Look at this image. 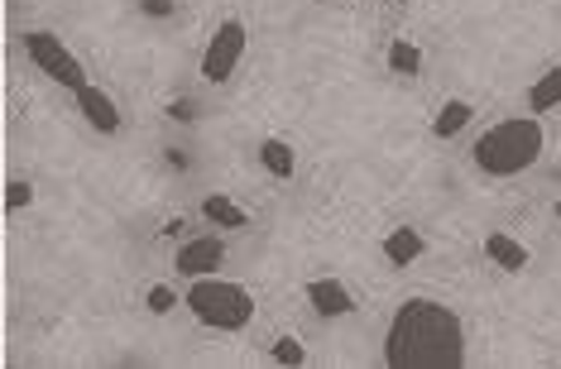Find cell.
Wrapping results in <instances>:
<instances>
[{
  "label": "cell",
  "mask_w": 561,
  "mask_h": 369,
  "mask_svg": "<svg viewBox=\"0 0 561 369\" xmlns=\"http://www.w3.org/2000/svg\"><path fill=\"white\" fill-rule=\"evenodd\" d=\"M78 111L87 116V125H92V130H101V135H116V130H121V111H116V101L101 92V87H92V82H87L82 92H78Z\"/></svg>",
  "instance_id": "ba28073f"
},
{
  "label": "cell",
  "mask_w": 561,
  "mask_h": 369,
  "mask_svg": "<svg viewBox=\"0 0 561 369\" xmlns=\"http://www.w3.org/2000/svg\"><path fill=\"white\" fill-rule=\"evenodd\" d=\"M240 58H245V24H240V20H226L221 30L211 34L207 54H202V78H207L211 87L231 82V72L240 68Z\"/></svg>",
  "instance_id": "5b68a950"
},
{
  "label": "cell",
  "mask_w": 561,
  "mask_h": 369,
  "mask_svg": "<svg viewBox=\"0 0 561 369\" xmlns=\"http://www.w3.org/2000/svg\"><path fill=\"white\" fill-rule=\"evenodd\" d=\"M552 106H561V62L552 72H542V78L533 82V92H528V111H533V116H542V111H552Z\"/></svg>",
  "instance_id": "7c38bea8"
},
{
  "label": "cell",
  "mask_w": 561,
  "mask_h": 369,
  "mask_svg": "<svg viewBox=\"0 0 561 369\" xmlns=\"http://www.w3.org/2000/svg\"><path fill=\"white\" fill-rule=\"evenodd\" d=\"M423 250H427V240H423V231H413V226H399V231L385 235V260L399 264V269H408L413 260H423Z\"/></svg>",
  "instance_id": "30bf717a"
},
{
  "label": "cell",
  "mask_w": 561,
  "mask_h": 369,
  "mask_svg": "<svg viewBox=\"0 0 561 369\" xmlns=\"http://www.w3.org/2000/svg\"><path fill=\"white\" fill-rule=\"evenodd\" d=\"M260 163L274 177H293V173H298V154H293L284 139H264V145H260Z\"/></svg>",
  "instance_id": "4fadbf2b"
},
{
  "label": "cell",
  "mask_w": 561,
  "mask_h": 369,
  "mask_svg": "<svg viewBox=\"0 0 561 369\" xmlns=\"http://www.w3.org/2000/svg\"><path fill=\"white\" fill-rule=\"evenodd\" d=\"M470 116H476V111H470V101H446V106H442V116L432 120V135H437V139L461 135L466 125H470Z\"/></svg>",
  "instance_id": "5bb4252c"
},
{
  "label": "cell",
  "mask_w": 561,
  "mask_h": 369,
  "mask_svg": "<svg viewBox=\"0 0 561 369\" xmlns=\"http://www.w3.org/2000/svg\"><path fill=\"white\" fill-rule=\"evenodd\" d=\"M484 254H490V264H494V269H504V274H523V269H528V250H523L514 235H504V231H490V240H484Z\"/></svg>",
  "instance_id": "9c48e42d"
},
{
  "label": "cell",
  "mask_w": 561,
  "mask_h": 369,
  "mask_svg": "<svg viewBox=\"0 0 561 369\" xmlns=\"http://www.w3.org/2000/svg\"><path fill=\"white\" fill-rule=\"evenodd\" d=\"M308 302L317 316H351L355 312V298L341 278H312L308 284Z\"/></svg>",
  "instance_id": "52a82bcc"
},
{
  "label": "cell",
  "mask_w": 561,
  "mask_h": 369,
  "mask_svg": "<svg viewBox=\"0 0 561 369\" xmlns=\"http://www.w3.org/2000/svg\"><path fill=\"white\" fill-rule=\"evenodd\" d=\"M389 68L399 72V78H417V72H423V48H417L413 39H393L389 44Z\"/></svg>",
  "instance_id": "9a60e30c"
},
{
  "label": "cell",
  "mask_w": 561,
  "mask_h": 369,
  "mask_svg": "<svg viewBox=\"0 0 561 369\" xmlns=\"http://www.w3.org/2000/svg\"><path fill=\"white\" fill-rule=\"evenodd\" d=\"M187 308L211 331H240V326H250V316H254V298L240 284H226V278L207 274L187 288Z\"/></svg>",
  "instance_id": "3957f363"
},
{
  "label": "cell",
  "mask_w": 561,
  "mask_h": 369,
  "mask_svg": "<svg viewBox=\"0 0 561 369\" xmlns=\"http://www.w3.org/2000/svg\"><path fill=\"white\" fill-rule=\"evenodd\" d=\"M163 154H169V169H187V154H183V149H163Z\"/></svg>",
  "instance_id": "44dd1931"
},
{
  "label": "cell",
  "mask_w": 561,
  "mask_h": 369,
  "mask_svg": "<svg viewBox=\"0 0 561 369\" xmlns=\"http://www.w3.org/2000/svg\"><path fill=\"white\" fill-rule=\"evenodd\" d=\"M178 308V292L169 284H159V288H149V312L163 316V312H173Z\"/></svg>",
  "instance_id": "e0dca14e"
},
{
  "label": "cell",
  "mask_w": 561,
  "mask_h": 369,
  "mask_svg": "<svg viewBox=\"0 0 561 369\" xmlns=\"http://www.w3.org/2000/svg\"><path fill=\"white\" fill-rule=\"evenodd\" d=\"M202 216H207L211 226H226V231H240V226L250 221L245 207H236V201L226 197V193H211L207 201H202Z\"/></svg>",
  "instance_id": "8fae6325"
},
{
  "label": "cell",
  "mask_w": 561,
  "mask_h": 369,
  "mask_svg": "<svg viewBox=\"0 0 561 369\" xmlns=\"http://www.w3.org/2000/svg\"><path fill=\"white\" fill-rule=\"evenodd\" d=\"M139 10H145V15H154V20H169L173 15V0H139Z\"/></svg>",
  "instance_id": "d6986e66"
},
{
  "label": "cell",
  "mask_w": 561,
  "mask_h": 369,
  "mask_svg": "<svg viewBox=\"0 0 561 369\" xmlns=\"http://www.w3.org/2000/svg\"><path fill=\"white\" fill-rule=\"evenodd\" d=\"M169 116H173V120H193V101H173Z\"/></svg>",
  "instance_id": "ffe728a7"
},
{
  "label": "cell",
  "mask_w": 561,
  "mask_h": 369,
  "mask_svg": "<svg viewBox=\"0 0 561 369\" xmlns=\"http://www.w3.org/2000/svg\"><path fill=\"white\" fill-rule=\"evenodd\" d=\"M274 360L278 365H302V360H308V350H302L298 336H284V341H274Z\"/></svg>",
  "instance_id": "2e32d148"
},
{
  "label": "cell",
  "mask_w": 561,
  "mask_h": 369,
  "mask_svg": "<svg viewBox=\"0 0 561 369\" xmlns=\"http://www.w3.org/2000/svg\"><path fill=\"white\" fill-rule=\"evenodd\" d=\"M30 201H34V187H30V183H20V177H15V183H5V207H10V211L30 207Z\"/></svg>",
  "instance_id": "ac0fdd59"
},
{
  "label": "cell",
  "mask_w": 561,
  "mask_h": 369,
  "mask_svg": "<svg viewBox=\"0 0 561 369\" xmlns=\"http://www.w3.org/2000/svg\"><path fill=\"white\" fill-rule=\"evenodd\" d=\"M226 260V245L221 235H197V240H183V250H178V269H183L187 278H207L221 269Z\"/></svg>",
  "instance_id": "8992f818"
},
{
  "label": "cell",
  "mask_w": 561,
  "mask_h": 369,
  "mask_svg": "<svg viewBox=\"0 0 561 369\" xmlns=\"http://www.w3.org/2000/svg\"><path fill=\"white\" fill-rule=\"evenodd\" d=\"M538 154H542V125L533 116L500 120L494 130H484L476 139V163H480V173H490V177H514L523 169H533Z\"/></svg>",
  "instance_id": "7a4b0ae2"
},
{
  "label": "cell",
  "mask_w": 561,
  "mask_h": 369,
  "mask_svg": "<svg viewBox=\"0 0 561 369\" xmlns=\"http://www.w3.org/2000/svg\"><path fill=\"white\" fill-rule=\"evenodd\" d=\"M389 369H461L466 365V326L437 298H408L385 336Z\"/></svg>",
  "instance_id": "6da1fadb"
},
{
  "label": "cell",
  "mask_w": 561,
  "mask_h": 369,
  "mask_svg": "<svg viewBox=\"0 0 561 369\" xmlns=\"http://www.w3.org/2000/svg\"><path fill=\"white\" fill-rule=\"evenodd\" d=\"M24 48H30V58L39 62V68H44L58 87H68V92H82V87H87L82 62L68 54V44H62L58 34H48V30H30V34H24Z\"/></svg>",
  "instance_id": "277c9868"
}]
</instances>
